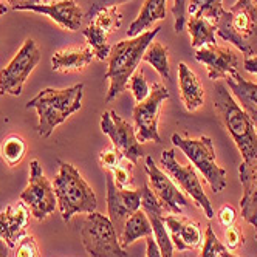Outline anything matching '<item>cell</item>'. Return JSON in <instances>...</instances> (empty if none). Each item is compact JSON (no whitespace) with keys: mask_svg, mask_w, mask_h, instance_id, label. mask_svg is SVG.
Wrapping results in <instances>:
<instances>
[{"mask_svg":"<svg viewBox=\"0 0 257 257\" xmlns=\"http://www.w3.org/2000/svg\"><path fill=\"white\" fill-rule=\"evenodd\" d=\"M214 110L222 121L225 128L229 132L232 140L240 151L243 161H252L257 158V131L252 119L235 101L232 93L228 90V85L215 81L212 91Z\"/></svg>","mask_w":257,"mask_h":257,"instance_id":"1","label":"cell"},{"mask_svg":"<svg viewBox=\"0 0 257 257\" xmlns=\"http://www.w3.org/2000/svg\"><path fill=\"white\" fill-rule=\"evenodd\" d=\"M161 27L144 31L135 38H127L116 42L108 56V68L105 73V79H108L110 87L105 96V102H112L127 88L135 70L143 61V54L152 42L154 38L160 33Z\"/></svg>","mask_w":257,"mask_h":257,"instance_id":"2","label":"cell"},{"mask_svg":"<svg viewBox=\"0 0 257 257\" xmlns=\"http://www.w3.org/2000/svg\"><path fill=\"white\" fill-rule=\"evenodd\" d=\"M84 84H76L68 88H44L28 104L27 108H36L39 116L38 134L48 138L59 124L65 122L73 113L81 108Z\"/></svg>","mask_w":257,"mask_h":257,"instance_id":"3","label":"cell"},{"mask_svg":"<svg viewBox=\"0 0 257 257\" xmlns=\"http://www.w3.org/2000/svg\"><path fill=\"white\" fill-rule=\"evenodd\" d=\"M214 25L220 38L242 51L245 58L257 56V5L254 0H237Z\"/></svg>","mask_w":257,"mask_h":257,"instance_id":"4","label":"cell"},{"mask_svg":"<svg viewBox=\"0 0 257 257\" xmlns=\"http://www.w3.org/2000/svg\"><path fill=\"white\" fill-rule=\"evenodd\" d=\"M53 189L64 222H70L76 214H91L96 211L98 201L93 189L79 171L67 161L59 160V172L54 178Z\"/></svg>","mask_w":257,"mask_h":257,"instance_id":"5","label":"cell"},{"mask_svg":"<svg viewBox=\"0 0 257 257\" xmlns=\"http://www.w3.org/2000/svg\"><path fill=\"white\" fill-rule=\"evenodd\" d=\"M172 143L180 151H183L188 160L201 172L214 194L222 192L228 186L226 171L217 164L214 143L209 137L201 135L198 138H185L174 134Z\"/></svg>","mask_w":257,"mask_h":257,"instance_id":"6","label":"cell"},{"mask_svg":"<svg viewBox=\"0 0 257 257\" xmlns=\"http://www.w3.org/2000/svg\"><path fill=\"white\" fill-rule=\"evenodd\" d=\"M81 238L90 257H128L110 218L96 211L87 215L81 228Z\"/></svg>","mask_w":257,"mask_h":257,"instance_id":"7","label":"cell"},{"mask_svg":"<svg viewBox=\"0 0 257 257\" xmlns=\"http://www.w3.org/2000/svg\"><path fill=\"white\" fill-rule=\"evenodd\" d=\"M41 61V50L33 39H27L10 64L0 71V95L21 96L24 84Z\"/></svg>","mask_w":257,"mask_h":257,"instance_id":"8","label":"cell"},{"mask_svg":"<svg viewBox=\"0 0 257 257\" xmlns=\"http://www.w3.org/2000/svg\"><path fill=\"white\" fill-rule=\"evenodd\" d=\"M21 201L27 205L31 215L39 222L45 220L56 209V194H54V189L48 178L44 175L42 166L38 160H33L30 163L28 185L21 194Z\"/></svg>","mask_w":257,"mask_h":257,"instance_id":"9","label":"cell"},{"mask_svg":"<svg viewBox=\"0 0 257 257\" xmlns=\"http://www.w3.org/2000/svg\"><path fill=\"white\" fill-rule=\"evenodd\" d=\"M169 96V90L161 82H154L148 98L135 105L134 119L137 125V138L140 143H161V137L158 134L160 110L163 102L168 101Z\"/></svg>","mask_w":257,"mask_h":257,"instance_id":"10","label":"cell"},{"mask_svg":"<svg viewBox=\"0 0 257 257\" xmlns=\"http://www.w3.org/2000/svg\"><path fill=\"white\" fill-rule=\"evenodd\" d=\"M161 166L171 175V178L177 183V185L195 201V205L203 209V212L208 218H214L215 212L212 209L209 198L206 197V194L203 191V186H201L200 178H198L194 166L180 164L175 157L174 149H168V151L161 152Z\"/></svg>","mask_w":257,"mask_h":257,"instance_id":"11","label":"cell"},{"mask_svg":"<svg viewBox=\"0 0 257 257\" xmlns=\"http://www.w3.org/2000/svg\"><path fill=\"white\" fill-rule=\"evenodd\" d=\"M121 22H122V14L119 13L116 5H112L98 11L91 17V21L85 27V30H82V34L85 36L90 48L93 50L95 56L99 61L108 59L110 50H112V47L107 42L108 36L121 27Z\"/></svg>","mask_w":257,"mask_h":257,"instance_id":"12","label":"cell"},{"mask_svg":"<svg viewBox=\"0 0 257 257\" xmlns=\"http://www.w3.org/2000/svg\"><path fill=\"white\" fill-rule=\"evenodd\" d=\"M101 131L110 137L115 148L119 149L124 158H127L132 164H137V161L144 155L141 143L137 138L135 128L121 116H118L115 110L102 113Z\"/></svg>","mask_w":257,"mask_h":257,"instance_id":"13","label":"cell"},{"mask_svg":"<svg viewBox=\"0 0 257 257\" xmlns=\"http://www.w3.org/2000/svg\"><path fill=\"white\" fill-rule=\"evenodd\" d=\"M105 181L108 218L119 237L125 220L141 208V189H119L108 171H105Z\"/></svg>","mask_w":257,"mask_h":257,"instance_id":"14","label":"cell"},{"mask_svg":"<svg viewBox=\"0 0 257 257\" xmlns=\"http://www.w3.org/2000/svg\"><path fill=\"white\" fill-rule=\"evenodd\" d=\"M144 168L149 178V185H151L149 188L160 200L164 211L174 215H181L183 209L188 206V200L183 195V192L178 191V188L169 178V175L157 166L152 157H146Z\"/></svg>","mask_w":257,"mask_h":257,"instance_id":"15","label":"cell"},{"mask_svg":"<svg viewBox=\"0 0 257 257\" xmlns=\"http://www.w3.org/2000/svg\"><path fill=\"white\" fill-rule=\"evenodd\" d=\"M195 59L208 68V76L211 81L235 78L240 75L237 70L238 56L229 47H220L217 44H206L197 48Z\"/></svg>","mask_w":257,"mask_h":257,"instance_id":"16","label":"cell"},{"mask_svg":"<svg viewBox=\"0 0 257 257\" xmlns=\"http://www.w3.org/2000/svg\"><path fill=\"white\" fill-rule=\"evenodd\" d=\"M141 208L148 215L149 222L152 225V232L155 242L160 246V251L163 257H172L174 255V243L169 237L166 223H164V218H166V211H164L163 205L160 203V200L154 194V191L146 185L141 186Z\"/></svg>","mask_w":257,"mask_h":257,"instance_id":"17","label":"cell"},{"mask_svg":"<svg viewBox=\"0 0 257 257\" xmlns=\"http://www.w3.org/2000/svg\"><path fill=\"white\" fill-rule=\"evenodd\" d=\"M21 11H34V13L45 14L59 27L70 31H78L82 25V17H84L82 8L75 0H59V2H53V4L41 2L36 5L22 7Z\"/></svg>","mask_w":257,"mask_h":257,"instance_id":"18","label":"cell"},{"mask_svg":"<svg viewBox=\"0 0 257 257\" xmlns=\"http://www.w3.org/2000/svg\"><path fill=\"white\" fill-rule=\"evenodd\" d=\"M30 214V209L22 201L0 209V238L8 248H14L17 240L22 238L28 226Z\"/></svg>","mask_w":257,"mask_h":257,"instance_id":"19","label":"cell"},{"mask_svg":"<svg viewBox=\"0 0 257 257\" xmlns=\"http://www.w3.org/2000/svg\"><path fill=\"white\" fill-rule=\"evenodd\" d=\"M238 177L243 188L240 200L242 217L257 229V158L248 163L242 161L238 166Z\"/></svg>","mask_w":257,"mask_h":257,"instance_id":"20","label":"cell"},{"mask_svg":"<svg viewBox=\"0 0 257 257\" xmlns=\"http://www.w3.org/2000/svg\"><path fill=\"white\" fill-rule=\"evenodd\" d=\"M164 223H166L174 246L178 251L194 249L201 242V231L195 222L180 215H166Z\"/></svg>","mask_w":257,"mask_h":257,"instance_id":"21","label":"cell"},{"mask_svg":"<svg viewBox=\"0 0 257 257\" xmlns=\"http://www.w3.org/2000/svg\"><path fill=\"white\" fill-rule=\"evenodd\" d=\"M178 84L181 101L188 112H195L205 102V90L195 73L185 64H178Z\"/></svg>","mask_w":257,"mask_h":257,"instance_id":"22","label":"cell"},{"mask_svg":"<svg viewBox=\"0 0 257 257\" xmlns=\"http://www.w3.org/2000/svg\"><path fill=\"white\" fill-rule=\"evenodd\" d=\"M95 59V53L90 47L82 48H65L53 54L51 67L54 71H76L82 70Z\"/></svg>","mask_w":257,"mask_h":257,"instance_id":"23","label":"cell"},{"mask_svg":"<svg viewBox=\"0 0 257 257\" xmlns=\"http://www.w3.org/2000/svg\"><path fill=\"white\" fill-rule=\"evenodd\" d=\"M226 82L232 96L240 102L242 108L252 119L257 131V84L243 79L240 75H237L235 78H228Z\"/></svg>","mask_w":257,"mask_h":257,"instance_id":"24","label":"cell"},{"mask_svg":"<svg viewBox=\"0 0 257 257\" xmlns=\"http://www.w3.org/2000/svg\"><path fill=\"white\" fill-rule=\"evenodd\" d=\"M166 2L168 0H146L137 19L127 30L128 38H135L144 33V30L151 28L157 21H163L166 17Z\"/></svg>","mask_w":257,"mask_h":257,"instance_id":"25","label":"cell"},{"mask_svg":"<svg viewBox=\"0 0 257 257\" xmlns=\"http://www.w3.org/2000/svg\"><path fill=\"white\" fill-rule=\"evenodd\" d=\"M149 235H154L152 225L149 222L148 215H146V212L138 209L125 220L124 229L119 235V243L124 249H127L135 240H138L140 237H149Z\"/></svg>","mask_w":257,"mask_h":257,"instance_id":"26","label":"cell"},{"mask_svg":"<svg viewBox=\"0 0 257 257\" xmlns=\"http://www.w3.org/2000/svg\"><path fill=\"white\" fill-rule=\"evenodd\" d=\"M188 31L191 34V45L197 50L206 44H215V25L205 17H189Z\"/></svg>","mask_w":257,"mask_h":257,"instance_id":"27","label":"cell"},{"mask_svg":"<svg viewBox=\"0 0 257 257\" xmlns=\"http://www.w3.org/2000/svg\"><path fill=\"white\" fill-rule=\"evenodd\" d=\"M143 61L151 64L163 79L172 81L171 79L169 50H168V47H164L160 42H152L148 48H146V51L143 54Z\"/></svg>","mask_w":257,"mask_h":257,"instance_id":"28","label":"cell"},{"mask_svg":"<svg viewBox=\"0 0 257 257\" xmlns=\"http://www.w3.org/2000/svg\"><path fill=\"white\" fill-rule=\"evenodd\" d=\"M27 152V144L22 137L19 135H8L2 144H0V157L8 164V166H17L25 157Z\"/></svg>","mask_w":257,"mask_h":257,"instance_id":"29","label":"cell"},{"mask_svg":"<svg viewBox=\"0 0 257 257\" xmlns=\"http://www.w3.org/2000/svg\"><path fill=\"white\" fill-rule=\"evenodd\" d=\"M223 11V0H189L188 2L189 17H205L212 24H215Z\"/></svg>","mask_w":257,"mask_h":257,"instance_id":"30","label":"cell"},{"mask_svg":"<svg viewBox=\"0 0 257 257\" xmlns=\"http://www.w3.org/2000/svg\"><path fill=\"white\" fill-rule=\"evenodd\" d=\"M127 87L131 88L137 104L148 98L149 91H151V87H149L148 81H146V78H144L143 70H138V68L135 70V73L132 75L131 81H128V84H127Z\"/></svg>","mask_w":257,"mask_h":257,"instance_id":"31","label":"cell"},{"mask_svg":"<svg viewBox=\"0 0 257 257\" xmlns=\"http://www.w3.org/2000/svg\"><path fill=\"white\" fill-rule=\"evenodd\" d=\"M226 248L222 245V242L218 240V237L215 235V232L212 231V226L209 225L206 228V234H205V245L203 249H201L200 257H218L220 252H223Z\"/></svg>","mask_w":257,"mask_h":257,"instance_id":"32","label":"cell"},{"mask_svg":"<svg viewBox=\"0 0 257 257\" xmlns=\"http://www.w3.org/2000/svg\"><path fill=\"white\" fill-rule=\"evenodd\" d=\"M122 158H124V155L121 154L119 149L115 148V146H110V148L101 151V154H99L101 166L108 172H112L113 169H116L122 163Z\"/></svg>","mask_w":257,"mask_h":257,"instance_id":"33","label":"cell"},{"mask_svg":"<svg viewBox=\"0 0 257 257\" xmlns=\"http://www.w3.org/2000/svg\"><path fill=\"white\" fill-rule=\"evenodd\" d=\"M132 166L134 164H128V168L124 166L121 163L116 169H113L112 172V177H113V181L115 185L119 188V189H132V185H134V174H132Z\"/></svg>","mask_w":257,"mask_h":257,"instance_id":"34","label":"cell"},{"mask_svg":"<svg viewBox=\"0 0 257 257\" xmlns=\"http://www.w3.org/2000/svg\"><path fill=\"white\" fill-rule=\"evenodd\" d=\"M14 257H41L38 243H36L33 235H24L21 238Z\"/></svg>","mask_w":257,"mask_h":257,"instance_id":"35","label":"cell"},{"mask_svg":"<svg viewBox=\"0 0 257 257\" xmlns=\"http://www.w3.org/2000/svg\"><path fill=\"white\" fill-rule=\"evenodd\" d=\"M188 2L189 0H174L172 14H174V30L175 33H181L186 27V14H188Z\"/></svg>","mask_w":257,"mask_h":257,"instance_id":"36","label":"cell"},{"mask_svg":"<svg viewBox=\"0 0 257 257\" xmlns=\"http://www.w3.org/2000/svg\"><path fill=\"white\" fill-rule=\"evenodd\" d=\"M125 2H131V0H88V10H87V17H93L98 11L107 8V7H112V5H121Z\"/></svg>","mask_w":257,"mask_h":257,"instance_id":"37","label":"cell"},{"mask_svg":"<svg viewBox=\"0 0 257 257\" xmlns=\"http://www.w3.org/2000/svg\"><path fill=\"white\" fill-rule=\"evenodd\" d=\"M225 238H226V245H228L229 249H237L238 246L243 245V234H242L240 229L235 228L234 225L226 228Z\"/></svg>","mask_w":257,"mask_h":257,"instance_id":"38","label":"cell"},{"mask_svg":"<svg viewBox=\"0 0 257 257\" xmlns=\"http://www.w3.org/2000/svg\"><path fill=\"white\" fill-rule=\"evenodd\" d=\"M217 217H218V222L222 223V226L229 228V226H232V225H234L237 214H235V209H234L231 205H225V206L220 208V211H218Z\"/></svg>","mask_w":257,"mask_h":257,"instance_id":"39","label":"cell"},{"mask_svg":"<svg viewBox=\"0 0 257 257\" xmlns=\"http://www.w3.org/2000/svg\"><path fill=\"white\" fill-rule=\"evenodd\" d=\"M146 257H163L154 235L146 237Z\"/></svg>","mask_w":257,"mask_h":257,"instance_id":"40","label":"cell"},{"mask_svg":"<svg viewBox=\"0 0 257 257\" xmlns=\"http://www.w3.org/2000/svg\"><path fill=\"white\" fill-rule=\"evenodd\" d=\"M42 0H7V4L10 5L11 10L14 11H21L22 7H27V5H36V4H41Z\"/></svg>","mask_w":257,"mask_h":257,"instance_id":"41","label":"cell"},{"mask_svg":"<svg viewBox=\"0 0 257 257\" xmlns=\"http://www.w3.org/2000/svg\"><path fill=\"white\" fill-rule=\"evenodd\" d=\"M243 67H245V70H246L248 73H251V75H255V76H257V56L245 58Z\"/></svg>","mask_w":257,"mask_h":257,"instance_id":"42","label":"cell"},{"mask_svg":"<svg viewBox=\"0 0 257 257\" xmlns=\"http://www.w3.org/2000/svg\"><path fill=\"white\" fill-rule=\"evenodd\" d=\"M0 257H8V246L2 238H0Z\"/></svg>","mask_w":257,"mask_h":257,"instance_id":"43","label":"cell"},{"mask_svg":"<svg viewBox=\"0 0 257 257\" xmlns=\"http://www.w3.org/2000/svg\"><path fill=\"white\" fill-rule=\"evenodd\" d=\"M7 13H8V5L4 0H0V14H7Z\"/></svg>","mask_w":257,"mask_h":257,"instance_id":"44","label":"cell"},{"mask_svg":"<svg viewBox=\"0 0 257 257\" xmlns=\"http://www.w3.org/2000/svg\"><path fill=\"white\" fill-rule=\"evenodd\" d=\"M220 255H222V257H238V255H234V254H231V252H228L226 249H225L223 252H220Z\"/></svg>","mask_w":257,"mask_h":257,"instance_id":"45","label":"cell"},{"mask_svg":"<svg viewBox=\"0 0 257 257\" xmlns=\"http://www.w3.org/2000/svg\"><path fill=\"white\" fill-rule=\"evenodd\" d=\"M42 2H44V4H50V0H42Z\"/></svg>","mask_w":257,"mask_h":257,"instance_id":"46","label":"cell"},{"mask_svg":"<svg viewBox=\"0 0 257 257\" xmlns=\"http://www.w3.org/2000/svg\"><path fill=\"white\" fill-rule=\"evenodd\" d=\"M254 4H255V5H257V0H254Z\"/></svg>","mask_w":257,"mask_h":257,"instance_id":"47","label":"cell"},{"mask_svg":"<svg viewBox=\"0 0 257 257\" xmlns=\"http://www.w3.org/2000/svg\"><path fill=\"white\" fill-rule=\"evenodd\" d=\"M255 231H257V229H255Z\"/></svg>","mask_w":257,"mask_h":257,"instance_id":"48","label":"cell"}]
</instances>
